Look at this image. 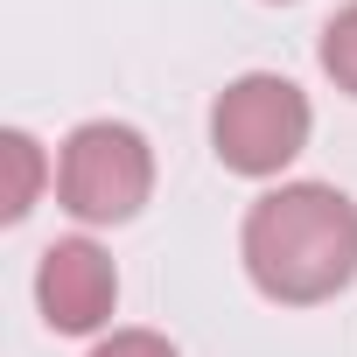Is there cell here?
I'll return each instance as SVG.
<instances>
[{
  "label": "cell",
  "mask_w": 357,
  "mask_h": 357,
  "mask_svg": "<svg viewBox=\"0 0 357 357\" xmlns=\"http://www.w3.org/2000/svg\"><path fill=\"white\" fill-rule=\"evenodd\" d=\"M91 357H175V343L161 329H112L91 343Z\"/></svg>",
  "instance_id": "cell-7"
},
{
  "label": "cell",
  "mask_w": 357,
  "mask_h": 357,
  "mask_svg": "<svg viewBox=\"0 0 357 357\" xmlns=\"http://www.w3.org/2000/svg\"><path fill=\"white\" fill-rule=\"evenodd\" d=\"M36 308L56 336H98L119 308V266L98 238H56L36 266Z\"/></svg>",
  "instance_id": "cell-4"
},
{
  "label": "cell",
  "mask_w": 357,
  "mask_h": 357,
  "mask_svg": "<svg viewBox=\"0 0 357 357\" xmlns=\"http://www.w3.org/2000/svg\"><path fill=\"white\" fill-rule=\"evenodd\" d=\"M56 197L77 225H126L154 197V147L126 119H84L56 147Z\"/></svg>",
  "instance_id": "cell-2"
},
{
  "label": "cell",
  "mask_w": 357,
  "mask_h": 357,
  "mask_svg": "<svg viewBox=\"0 0 357 357\" xmlns=\"http://www.w3.org/2000/svg\"><path fill=\"white\" fill-rule=\"evenodd\" d=\"M0 161H8V190H0V218L8 225H22L29 211H36V197H43V183H50V154H43V140L36 133H22V126H8L0 133Z\"/></svg>",
  "instance_id": "cell-5"
},
{
  "label": "cell",
  "mask_w": 357,
  "mask_h": 357,
  "mask_svg": "<svg viewBox=\"0 0 357 357\" xmlns=\"http://www.w3.org/2000/svg\"><path fill=\"white\" fill-rule=\"evenodd\" d=\"M322 70H329L336 91L357 98V0H350V8H336V15L322 22Z\"/></svg>",
  "instance_id": "cell-6"
},
{
  "label": "cell",
  "mask_w": 357,
  "mask_h": 357,
  "mask_svg": "<svg viewBox=\"0 0 357 357\" xmlns=\"http://www.w3.org/2000/svg\"><path fill=\"white\" fill-rule=\"evenodd\" d=\"M245 273L280 308L336 301L357 280V204L336 183H280L245 211Z\"/></svg>",
  "instance_id": "cell-1"
},
{
  "label": "cell",
  "mask_w": 357,
  "mask_h": 357,
  "mask_svg": "<svg viewBox=\"0 0 357 357\" xmlns=\"http://www.w3.org/2000/svg\"><path fill=\"white\" fill-rule=\"evenodd\" d=\"M308 91L280 70H245L218 91L211 105V147L231 175H252V183H266V175H280L301 147H308Z\"/></svg>",
  "instance_id": "cell-3"
}]
</instances>
